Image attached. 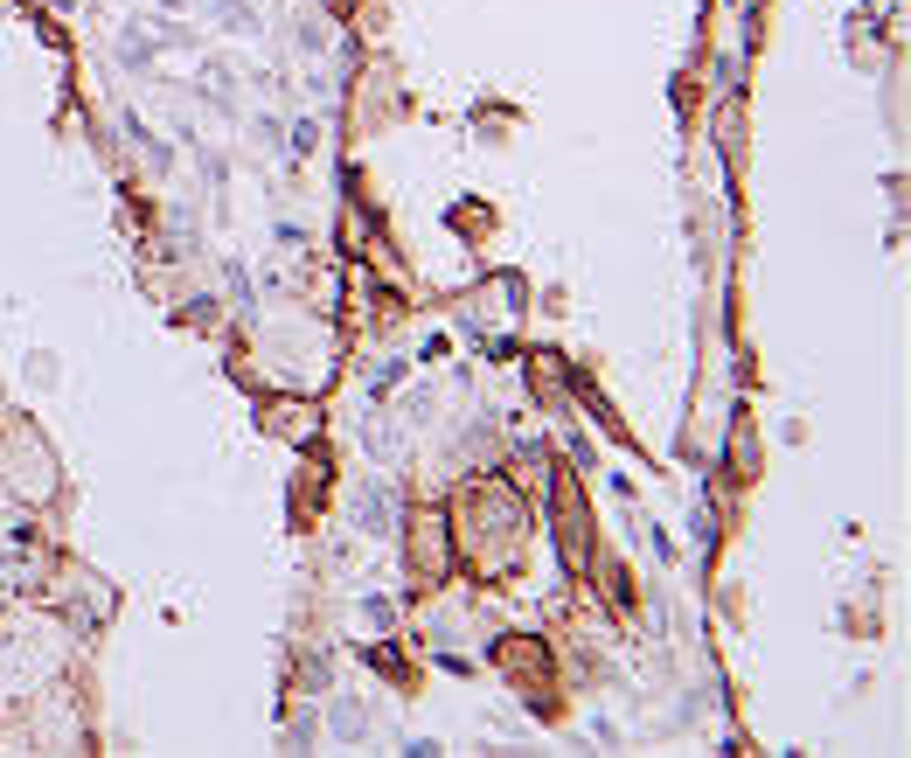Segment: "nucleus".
<instances>
[{
    "label": "nucleus",
    "instance_id": "1",
    "mask_svg": "<svg viewBox=\"0 0 911 758\" xmlns=\"http://www.w3.org/2000/svg\"><path fill=\"white\" fill-rule=\"evenodd\" d=\"M411 557H418V571H425V578H439V571H446V522H439V515H425V522H418Z\"/></svg>",
    "mask_w": 911,
    "mask_h": 758
},
{
    "label": "nucleus",
    "instance_id": "2",
    "mask_svg": "<svg viewBox=\"0 0 911 758\" xmlns=\"http://www.w3.org/2000/svg\"><path fill=\"white\" fill-rule=\"evenodd\" d=\"M209 14H223V28H237V35H251V28H258L251 0H209Z\"/></svg>",
    "mask_w": 911,
    "mask_h": 758
},
{
    "label": "nucleus",
    "instance_id": "3",
    "mask_svg": "<svg viewBox=\"0 0 911 758\" xmlns=\"http://www.w3.org/2000/svg\"><path fill=\"white\" fill-rule=\"evenodd\" d=\"M383 522H390V494H383V487H369V494H362V529H369V536H383Z\"/></svg>",
    "mask_w": 911,
    "mask_h": 758
},
{
    "label": "nucleus",
    "instance_id": "4",
    "mask_svg": "<svg viewBox=\"0 0 911 758\" xmlns=\"http://www.w3.org/2000/svg\"><path fill=\"white\" fill-rule=\"evenodd\" d=\"M334 731H341V738H362V710L341 703V710H334Z\"/></svg>",
    "mask_w": 911,
    "mask_h": 758
},
{
    "label": "nucleus",
    "instance_id": "5",
    "mask_svg": "<svg viewBox=\"0 0 911 758\" xmlns=\"http://www.w3.org/2000/svg\"><path fill=\"white\" fill-rule=\"evenodd\" d=\"M397 376H404V362H383V369H376V383H369V397H383V390H390Z\"/></svg>",
    "mask_w": 911,
    "mask_h": 758
},
{
    "label": "nucleus",
    "instance_id": "6",
    "mask_svg": "<svg viewBox=\"0 0 911 758\" xmlns=\"http://www.w3.org/2000/svg\"><path fill=\"white\" fill-rule=\"evenodd\" d=\"M313 140H320V126H313V119H300V126H293V147L313 153Z\"/></svg>",
    "mask_w": 911,
    "mask_h": 758
},
{
    "label": "nucleus",
    "instance_id": "7",
    "mask_svg": "<svg viewBox=\"0 0 911 758\" xmlns=\"http://www.w3.org/2000/svg\"><path fill=\"white\" fill-rule=\"evenodd\" d=\"M56 7H77V0H56Z\"/></svg>",
    "mask_w": 911,
    "mask_h": 758
}]
</instances>
